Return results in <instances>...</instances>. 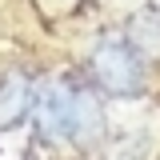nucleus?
<instances>
[{
	"label": "nucleus",
	"instance_id": "f257e3e1",
	"mask_svg": "<svg viewBox=\"0 0 160 160\" xmlns=\"http://www.w3.org/2000/svg\"><path fill=\"white\" fill-rule=\"evenodd\" d=\"M88 76L108 96H140L144 92V56L124 36H104L88 56Z\"/></svg>",
	"mask_w": 160,
	"mask_h": 160
},
{
	"label": "nucleus",
	"instance_id": "f03ea898",
	"mask_svg": "<svg viewBox=\"0 0 160 160\" xmlns=\"http://www.w3.org/2000/svg\"><path fill=\"white\" fill-rule=\"evenodd\" d=\"M72 80H44L36 88V104H32V120H36L44 140H68L72 144Z\"/></svg>",
	"mask_w": 160,
	"mask_h": 160
},
{
	"label": "nucleus",
	"instance_id": "7ed1b4c3",
	"mask_svg": "<svg viewBox=\"0 0 160 160\" xmlns=\"http://www.w3.org/2000/svg\"><path fill=\"white\" fill-rule=\"evenodd\" d=\"M32 104H36V84L24 72H8L0 80V132L20 128L32 116Z\"/></svg>",
	"mask_w": 160,
	"mask_h": 160
},
{
	"label": "nucleus",
	"instance_id": "20e7f679",
	"mask_svg": "<svg viewBox=\"0 0 160 160\" xmlns=\"http://www.w3.org/2000/svg\"><path fill=\"white\" fill-rule=\"evenodd\" d=\"M104 136V108L92 88H80L72 92V144H96Z\"/></svg>",
	"mask_w": 160,
	"mask_h": 160
},
{
	"label": "nucleus",
	"instance_id": "39448f33",
	"mask_svg": "<svg viewBox=\"0 0 160 160\" xmlns=\"http://www.w3.org/2000/svg\"><path fill=\"white\" fill-rule=\"evenodd\" d=\"M124 40H128V44H132L144 60H156V56H160V12H156V8L136 12V16L128 20Z\"/></svg>",
	"mask_w": 160,
	"mask_h": 160
},
{
	"label": "nucleus",
	"instance_id": "423d86ee",
	"mask_svg": "<svg viewBox=\"0 0 160 160\" xmlns=\"http://www.w3.org/2000/svg\"><path fill=\"white\" fill-rule=\"evenodd\" d=\"M156 8H160V0H156Z\"/></svg>",
	"mask_w": 160,
	"mask_h": 160
}]
</instances>
